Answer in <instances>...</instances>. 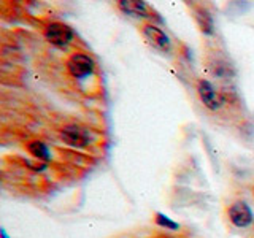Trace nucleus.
I'll use <instances>...</instances> for the list:
<instances>
[{"mask_svg": "<svg viewBox=\"0 0 254 238\" xmlns=\"http://www.w3.org/2000/svg\"><path fill=\"white\" fill-rule=\"evenodd\" d=\"M45 37L54 46H65L73 38V30L64 22H51L45 30Z\"/></svg>", "mask_w": 254, "mask_h": 238, "instance_id": "obj_1", "label": "nucleus"}, {"mask_svg": "<svg viewBox=\"0 0 254 238\" xmlns=\"http://www.w3.org/2000/svg\"><path fill=\"white\" fill-rule=\"evenodd\" d=\"M197 92H198V97L203 102V105L210 110H218L224 105V99H222V95L214 89L213 84L205 81H198V86H197Z\"/></svg>", "mask_w": 254, "mask_h": 238, "instance_id": "obj_2", "label": "nucleus"}, {"mask_svg": "<svg viewBox=\"0 0 254 238\" xmlns=\"http://www.w3.org/2000/svg\"><path fill=\"white\" fill-rule=\"evenodd\" d=\"M67 68L71 76L83 78L92 73L94 70V60L86 54H73L67 62Z\"/></svg>", "mask_w": 254, "mask_h": 238, "instance_id": "obj_3", "label": "nucleus"}, {"mask_svg": "<svg viewBox=\"0 0 254 238\" xmlns=\"http://www.w3.org/2000/svg\"><path fill=\"white\" fill-rule=\"evenodd\" d=\"M229 219L235 227H248L253 222V213L251 208L245 202H235L229 208Z\"/></svg>", "mask_w": 254, "mask_h": 238, "instance_id": "obj_4", "label": "nucleus"}, {"mask_svg": "<svg viewBox=\"0 0 254 238\" xmlns=\"http://www.w3.org/2000/svg\"><path fill=\"white\" fill-rule=\"evenodd\" d=\"M143 35H145L146 42L156 48L159 51H169L170 50V40L165 35V32L161 30L159 27L153 26V24H146L143 27Z\"/></svg>", "mask_w": 254, "mask_h": 238, "instance_id": "obj_5", "label": "nucleus"}, {"mask_svg": "<svg viewBox=\"0 0 254 238\" xmlns=\"http://www.w3.org/2000/svg\"><path fill=\"white\" fill-rule=\"evenodd\" d=\"M61 138L64 140V143H67L68 146L73 148H83L89 141L86 130L79 125H65L61 130Z\"/></svg>", "mask_w": 254, "mask_h": 238, "instance_id": "obj_6", "label": "nucleus"}, {"mask_svg": "<svg viewBox=\"0 0 254 238\" xmlns=\"http://www.w3.org/2000/svg\"><path fill=\"white\" fill-rule=\"evenodd\" d=\"M119 8L124 13L133 16H148V6L145 2H119Z\"/></svg>", "mask_w": 254, "mask_h": 238, "instance_id": "obj_7", "label": "nucleus"}, {"mask_svg": "<svg viewBox=\"0 0 254 238\" xmlns=\"http://www.w3.org/2000/svg\"><path fill=\"white\" fill-rule=\"evenodd\" d=\"M29 151H30L32 156H35L38 159H43V161H48V159H50V151H48L46 145H43L42 141L29 143Z\"/></svg>", "mask_w": 254, "mask_h": 238, "instance_id": "obj_8", "label": "nucleus"}, {"mask_svg": "<svg viewBox=\"0 0 254 238\" xmlns=\"http://www.w3.org/2000/svg\"><path fill=\"white\" fill-rule=\"evenodd\" d=\"M195 16H197L198 24H200V29L205 32V34H210L211 27H213V21H211V16L208 14V11H206V10H198Z\"/></svg>", "mask_w": 254, "mask_h": 238, "instance_id": "obj_9", "label": "nucleus"}, {"mask_svg": "<svg viewBox=\"0 0 254 238\" xmlns=\"http://www.w3.org/2000/svg\"><path fill=\"white\" fill-rule=\"evenodd\" d=\"M157 222L161 226H165V227H170V229H177L178 226L175 224V222H172V221H169L165 216H162V214H157Z\"/></svg>", "mask_w": 254, "mask_h": 238, "instance_id": "obj_10", "label": "nucleus"}]
</instances>
